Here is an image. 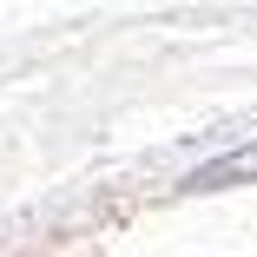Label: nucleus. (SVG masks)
I'll return each instance as SVG.
<instances>
[{
    "instance_id": "f257e3e1",
    "label": "nucleus",
    "mask_w": 257,
    "mask_h": 257,
    "mask_svg": "<svg viewBox=\"0 0 257 257\" xmlns=\"http://www.w3.org/2000/svg\"><path fill=\"white\" fill-rule=\"evenodd\" d=\"M250 172H257V145L250 152H231V159H218V165H204L191 185H224V178H250Z\"/></svg>"
}]
</instances>
